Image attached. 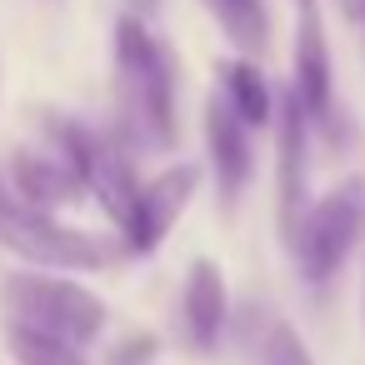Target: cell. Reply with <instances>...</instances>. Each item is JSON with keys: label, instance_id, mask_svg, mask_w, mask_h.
Instances as JSON below:
<instances>
[{"label": "cell", "instance_id": "obj_11", "mask_svg": "<svg viewBox=\"0 0 365 365\" xmlns=\"http://www.w3.org/2000/svg\"><path fill=\"white\" fill-rule=\"evenodd\" d=\"M11 185H16V195L26 200V205H36V210H51L56 215V205H66V200H76L86 185H81V175L71 170V160L56 150V155H31V150H16V160H11Z\"/></svg>", "mask_w": 365, "mask_h": 365}, {"label": "cell", "instance_id": "obj_7", "mask_svg": "<svg viewBox=\"0 0 365 365\" xmlns=\"http://www.w3.org/2000/svg\"><path fill=\"white\" fill-rule=\"evenodd\" d=\"M290 96L300 101V110L310 115L315 130L335 125V61H330V41L320 26V11L305 6L300 26H295V51H290Z\"/></svg>", "mask_w": 365, "mask_h": 365}, {"label": "cell", "instance_id": "obj_6", "mask_svg": "<svg viewBox=\"0 0 365 365\" xmlns=\"http://www.w3.org/2000/svg\"><path fill=\"white\" fill-rule=\"evenodd\" d=\"M275 150H280V180H275V215H280V235L285 245L295 240L310 200V150H315V125L300 110V101L285 91L280 110H275Z\"/></svg>", "mask_w": 365, "mask_h": 365}, {"label": "cell", "instance_id": "obj_8", "mask_svg": "<svg viewBox=\"0 0 365 365\" xmlns=\"http://www.w3.org/2000/svg\"><path fill=\"white\" fill-rule=\"evenodd\" d=\"M250 135H255V125H250L220 91H210V101H205V150H210V170H215V195H220L225 210H230V205L245 195V185H250V170H255V145H250Z\"/></svg>", "mask_w": 365, "mask_h": 365}, {"label": "cell", "instance_id": "obj_16", "mask_svg": "<svg viewBox=\"0 0 365 365\" xmlns=\"http://www.w3.org/2000/svg\"><path fill=\"white\" fill-rule=\"evenodd\" d=\"M11 200H16V190H11V185H6V180H0V210H6V205H11Z\"/></svg>", "mask_w": 365, "mask_h": 365}, {"label": "cell", "instance_id": "obj_2", "mask_svg": "<svg viewBox=\"0 0 365 365\" xmlns=\"http://www.w3.org/2000/svg\"><path fill=\"white\" fill-rule=\"evenodd\" d=\"M0 315H6V330H26L71 350H91L110 320L106 300L66 275V270H11L0 280Z\"/></svg>", "mask_w": 365, "mask_h": 365}, {"label": "cell", "instance_id": "obj_15", "mask_svg": "<svg viewBox=\"0 0 365 365\" xmlns=\"http://www.w3.org/2000/svg\"><path fill=\"white\" fill-rule=\"evenodd\" d=\"M255 365H315V360H310V350H305L300 330H295L290 320H280V315H275V320L265 325V340H260Z\"/></svg>", "mask_w": 365, "mask_h": 365}, {"label": "cell", "instance_id": "obj_14", "mask_svg": "<svg viewBox=\"0 0 365 365\" xmlns=\"http://www.w3.org/2000/svg\"><path fill=\"white\" fill-rule=\"evenodd\" d=\"M6 345H11V360L16 365H86V350H71V345L26 335V330H6Z\"/></svg>", "mask_w": 365, "mask_h": 365}, {"label": "cell", "instance_id": "obj_17", "mask_svg": "<svg viewBox=\"0 0 365 365\" xmlns=\"http://www.w3.org/2000/svg\"><path fill=\"white\" fill-rule=\"evenodd\" d=\"M360 31H365V0H360Z\"/></svg>", "mask_w": 365, "mask_h": 365}, {"label": "cell", "instance_id": "obj_3", "mask_svg": "<svg viewBox=\"0 0 365 365\" xmlns=\"http://www.w3.org/2000/svg\"><path fill=\"white\" fill-rule=\"evenodd\" d=\"M0 250H11V255L26 260L31 270H66V275L106 270V265H115L120 255H130L120 235L76 230V225L56 220L51 210L26 205L21 195L0 210Z\"/></svg>", "mask_w": 365, "mask_h": 365}, {"label": "cell", "instance_id": "obj_12", "mask_svg": "<svg viewBox=\"0 0 365 365\" xmlns=\"http://www.w3.org/2000/svg\"><path fill=\"white\" fill-rule=\"evenodd\" d=\"M215 91H220V96H225V101H230V106L255 125V130H260V125H270V115L280 110V96L270 91V81H265L250 61H240V56L215 66Z\"/></svg>", "mask_w": 365, "mask_h": 365}, {"label": "cell", "instance_id": "obj_9", "mask_svg": "<svg viewBox=\"0 0 365 365\" xmlns=\"http://www.w3.org/2000/svg\"><path fill=\"white\" fill-rule=\"evenodd\" d=\"M230 325V290H225V275L210 255L190 260L185 270V285H180V335L195 355H215L220 335Z\"/></svg>", "mask_w": 365, "mask_h": 365}, {"label": "cell", "instance_id": "obj_13", "mask_svg": "<svg viewBox=\"0 0 365 365\" xmlns=\"http://www.w3.org/2000/svg\"><path fill=\"white\" fill-rule=\"evenodd\" d=\"M210 11V21L225 31V41L235 51H265V36H270V16H265V0H200Z\"/></svg>", "mask_w": 365, "mask_h": 365}, {"label": "cell", "instance_id": "obj_10", "mask_svg": "<svg viewBox=\"0 0 365 365\" xmlns=\"http://www.w3.org/2000/svg\"><path fill=\"white\" fill-rule=\"evenodd\" d=\"M195 185H200V175H195V165H165V170H155V180H145V195H140V220H135V230H130V255H150V250H160L165 240H170V230H175V220L190 210V200H195Z\"/></svg>", "mask_w": 365, "mask_h": 365}, {"label": "cell", "instance_id": "obj_18", "mask_svg": "<svg viewBox=\"0 0 365 365\" xmlns=\"http://www.w3.org/2000/svg\"><path fill=\"white\" fill-rule=\"evenodd\" d=\"M295 6H300V11H305V6H315V0H295Z\"/></svg>", "mask_w": 365, "mask_h": 365}, {"label": "cell", "instance_id": "obj_5", "mask_svg": "<svg viewBox=\"0 0 365 365\" xmlns=\"http://www.w3.org/2000/svg\"><path fill=\"white\" fill-rule=\"evenodd\" d=\"M360 240H365V175H350L305 210V220L290 240V255L310 285H325L355 255Z\"/></svg>", "mask_w": 365, "mask_h": 365}, {"label": "cell", "instance_id": "obj_4", "mask_svg": "<svg viewBox=\"0 0 365 365\" xmlns=\"http://www.w3.org/2000/svg\"><path fill=\"white\" fill-rule=\"evenodd\" d=\"M51 130H56V150L71 160V170L81 175L86 195H96V205L110 215L115 235L130 240V230H135V220H140V195H145V180L135 175L130 155H125L115 140H106L101 130L76 125V120H56ZM125 250H130V245H125Z\"/></svg>", "mask_w": 365, "mask_h": 365}, {"label": "cell", "instance_id": "obj_1", "mask_svg": "<svg viewBox=\"0 0 365 365\" xmlns=\"http://www.w3.org/2000/svg\"><path fill=\"white\" fill-rule=\"evenodd\" d=\"M110 61H115V110L120 130L135 145L175 150L180 140V115H175V61L150 26L135 16H120L110 31Z\"/></svg>", "mask_w": 365, "mask_h": 365}]
</instances>
